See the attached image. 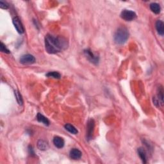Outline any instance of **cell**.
I'll use <instances>...</instances> for the list:
<instances>
[{
  "label": "cell",
  "instance_id": "2e32d148",
  "mask_svg": "<svg viewBox=\"0 0 164 164\" xmlns=\"http://www.w3.org/2000/svg\"><path fill=\"white\" fill-rule=\"evenodd\" d=\"M14 94H15V96H16V98L17 101L19 103V105H22L23 103V98H22V96L21 95V94L19 93V92L18 90H15L14 91Z\"/></svg>",
  "mask_w": 164,
  "mask_h": 164
},
{
  "label": "cell",
  "instance_id": "8fae6325",
  "mask_svg": "<svg viewBox=\"0 0 164 164\" xmlns=\"http://www.w3.org/2000/svg\"><path fill=\"white\" fill-rule=\"evenodd\" d=\"M138 154L139 155L140 159L144 163H147V154L146 150L143 148L138 149Z\"/></svg>",
  "mask_w": 164,
  "mask_h": 164
},
{
  "label": "cell",
  "instance_id": "d6986e66",
  "mask_svg": "<svg viewBox=\"0 0 164 164\" xmlns=\"http://www.w3.org/2000/svg\"><path fill=\"white\" fill-rule=\"evenodd\" d=\"M0 50H1V51L2 53H10V51L6 48V46H5V44L3 43H1Z\"/></svg>",
  "mask_w": 164,
  "mask_h": 164
},
{
  "label": "cell",
  "instance_id": "30bf717a",
  "mask_svg": "<svg viewBox=\"0 0 164 164\" xmlns=\"http://www.w3.org/2000/svg\"><path fill=\"white\" fill-rule=\"evenodd\" d=\"M156 29L157 32L160 35H163L164 34V24L163 21L161 20H158L156 23Z\"/></svg>",
  "mask_w": 164,
  "mask_h": 164
},
{
  "label": "cell",
  "instance_id": "ba28073f",
  "mask_svg": "<svg viewBox=\"0 0 164 164\" xmlns=\"http://www.w3.org/2000/svg\"><path fill=\"white\" fill-rule=\"evenodd\" d=\"M69 155H70V157L72 158V159L78 160V159H80V158L82 157V153L79 149L74 148V149L71 150Z\"/></svg>",
  "mask_w": 164,
  "mask_h": 164
},
{
  "label": "cell",
  "instance_id": "7a4b0ae2",
  "mask_svg": "<svg viewBox=\"0 0 164 164\" xmlns=\"http://www.w3.org/2000/svg\"><path fill=\"white\" fill-rule=\"evenodd\" d=\"M129 37V32L125 27H120L114 35V40L117 44H123Z\"/></svg>",
  "mask_w": 164,
  "mask_h": 164
},
{
  "label": "cell",
  "instance_id": "52a82bcc",
  "mask_svg": "<svg viewBox=\"0 0 164 164\" xmlns=\"http://www.w3.org/2000/svg\"><path fill=\"white\" fill-rule=\"evenodd\" d=\"M94 121L93 119H90L87 123V137L90 138L93 135L94 128Z\"/></svg>",
  "mask_w": 164,
  "mask_h": 164
},
{
  "label": "cell",
  "instance_id": "5bb4252c",
  "mask_svg": "<svg viewBox=\"0 0 164 164\" xmlns=\"http://www.w3.org/2000/svg\"><path fill=\"white\" fill-rule=\"evenodd\" d=\"M37 119L38 122H40V123H43L44 124L47 125V126H48L49 124V121L48 119L46 117H45L43 115L40 114V113H38L37 115Z\"/></svg>",
  "mask_w": 164,
  "mask_h": 164
},
{
  "label": "cell",
  "instance_id": "6da1fadb",
  "mask_svg": "<svg viewBox=\"0 0 164 164\" xmlns=\"http://www.w3.org/2000/svg\"><path fill=\"white\" fill-rule=\"evenodd\" d=\"M68 47V43L64 37H54L47 35L45 37V48L46 51L50 54L57 53Z\"/></svg>",
  "mask_w": 164,
  "mask_h": 164
},
{
  "label": "cell",
  "instance_id": "7c38bea8",
  "mask_svg": "<svg viewBox=\"0 0 164 164\" xmlns=\"http://www.w3.org/2000/svg\"><path fill=\"white\" fill-rule=\"evenodd\" d=\"M37 148L42 151H45L49 148L48 142L43 140H39L37 142Z\"/></svg>",
  "mask_w": 164,
  "mask_h": 164
},
{
  "label": "cell",
  "instance_id": "277c9868",
  "mask_svg": "<svg viewBox=\"0 0 164 164\" xmlns=\"http://www.w3.org/2000/svg\"><path fill=\"white\" fill-rule=\"evenodd\" d=\"M35 62V57L32 55L27 54L23 55L20 58V62L23 64H32Z\"/></svg>",
  "mask_w": 164,
  "mask_h": 164
},
{
  "label": "cell",
  "instance_id": "3957f363",
  "mask_svg": "<svg viewBox=\"0 0 164 164\" xmlns=\"http://www.w3.org/2000/svg\"><path fill=\"white\" fill-rule=\"evenodd\" d=\"M121 17L122 19H123L124 20L127 21H131L134 20V19L137 18V15L136 13L132 10H124L122 11L121 13Z\"/></svg>",
  "mask_w": 164,
  "mask_h": 164
},
{
  "label": "cell",
  "instance_id": "9c48e42d",
  "mask_svg": "<svg viewBox=\"0 0 164 164\" xmlns=\"http://www.w3.org/2000/svg\"><path fill=\"white\" fill-rule=\"evenodd\" d=\"M53 144L55 147H57L58 149H60L62 148L63 146H64L65 142L62 137H55L53 138Z\"/></svg>",
  "mask_w": 164,
  "mask_h": 164
},
{
  "label": "cell",
  "instance_id": "ac0fdd59",
  "mask_svg": "<svg viewBox=\"0 0 164 164\" xmlns=\"http://www.w3.org/2000/svg\"><path fill=\"white\" fill-rule=\"evenodd\" d=\"M158 101H160V103L162 104H163V88L161 87L158 88Z\"/></svg>",
  "mask_w": 164,
  "mask_h": 164
},
{
  "label": "cell",
  "instance_id": "8992f818",
  "mask_svg": "<svg viewBox=\"0 0 164 164\" xmlns=\"http://www.w3.org/2000/svg\"><path fill=\"white\" fill-rule=\"evenodd\" d=\"M85 56L91 62L94 63H97L99 61L98 57L94 55L90 49H86L84 51Z\"/></svg>",
  "mask_w": 164,
  "mask_h": 164
},
{
  "label": "cell",
  "instance_id": "ffe728a7",
  "mask_svg": "<svg viewBox=\"0 0 164 164\" xmlns=\"http://www.w3.org/2000/svg\"><path fill=\"white\" fill-rule=\"evenodd\" d=\"M0 8L3 9H7L8 8V5L6 2L3 1H0Z\"/></svg>",
  "mask_w": 164,
  "mask_h": 164
},
{
  "label": "cell",
  "instance_id": "e0dca14e",
  "mask_svg": "<svg viewBox=\"0 0 164 164\" xmlns=\"http://www.w3.org/2000/svg\"><path fill=\"white\" fill-rule=\"evenodd\" d=\"M46 76L48 77L53 78H56V79H59L61 77L60 74L58 73V72H56V71L49 72V73L46 74Z\"/></svg>",
  "mask_w": 164,
  "mask_h": 164
},
{
  "label": "cell",
  "instance_id": "5b68a950",
  "mask_svg": "<svg viewBox=\"0 0 164 164\" xmlns=\"http://www.w3.org/2000/svg\"><path fill=\"white\" fill-rule=\"evenodd\" d=\"M12 22L13 25H14L15 28L16 29L17 31H18V32L19 33H21V34L23 33L24 32V28L19 18H18V17H15V18H13V19Z\"/></svg>",
  "mask_w": 164,
  "mask_h": 164
},
{
  "label": "cell",
  "instance_id": "9a60e30c",
  "mask_svg": "<svg viewBox=\"0 0 164 164\" xmlns=\"http://www.w3.org/2000/svg\"><path fill=\"white\" fill-rule=\"evenodd\" d=\"M65 128L66 130H67L69 132H70L72 134L76 135L78 133V130L76 129L73 125H71L70 124H67L65 125Z\"/></svg>",
  "mask_w": 164,
  "mask_h": 164
},
{
  "label": "cell",
  "instance_id": "4fadbf2b",
  "mask_svg": "<svg viewBox=\"0 0 164 164\" xmlns=\"http://www.w3.org/2000/svg\"><path fill=\"white\" fill-rule=\"evenodd\" d=\"M150 9L153 12H154L156 14L160 13L161 11V7L159 4L157 3H153L150 5Z\"/></svg>",
  "mask_w": 164,
  "mask_h": 164
}]
</instances>
